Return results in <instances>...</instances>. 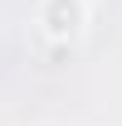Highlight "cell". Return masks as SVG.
Wrapping results in <instances>:
<instances>
[{
    "instance_id": "obj_1",
    "label": "cell",
    "mask_w": 122,
    "mask_h": 126,
    "mask_svg": "<svg viewBox=\"0 0 122 126\" xmlns=\"http://www.w3.org/2000/svg\"><path fill=\"white\" fill-rule=\"evenodd\" d=\"M88 29V0H39V34L49 44H73Z\"/></svg>"
}]
</instances>
